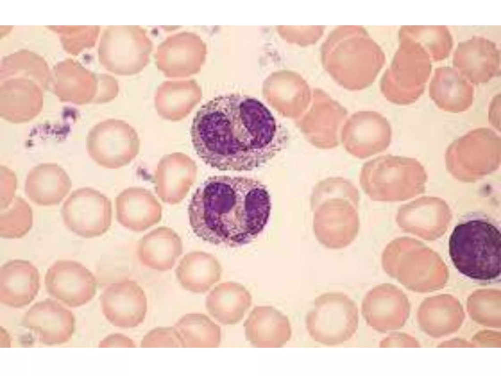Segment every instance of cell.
<instances>
[{
    "label": "cell",
    "instance_id": "cell-1",
    "mask_svg": "<svg viewBox=\"0 0 501 376\" xmlns=\"http://www.w3.org/2000/svg\"><path fill=\"white\" fill-rule=\"evenodd\" d=\"M199 158L221 171H248L284 149L285 127L261 101L238 93L222 94L203 105L190 128Z\"/></svg>",
    "mask_w": 501,
    "mask_h": 376
},
{
    "label": "cell",
    "instance_id": "cell-2",
    "mask_svg": "<svg viewBox=\"0 0 501 376\" xmlns=\"http://www.w3.org/2000/svg\"><path fill=\"white\" fill-rule=\"evenodd\" d=\"M272 201L260 180L241 176L208 177L197 188L188 207L190 225L211 244L235 248L249 243L264 230Z\"/></svg>",
    "mask_w": 501,
    "mask_h": 376
},
{
    "label": "cell",
    "instance_id": "cell-3",
    "mask_svg": "<svg viewBox=\"0 0 501 376\" xmlns=\"http://www.w3.org/2000/svg\"><path fill=\"white\" fill-rule=\"evenodd\" d=\"M359 190L342 177H329L318 182L311 197L313 231L318 241L330 249L349 246L360 229Z\"/></svg>",
    "mask_w": 501,
    "mask_h": 376
},
{
    "label": "cell",
    "instance_id": "cell-4",
    "mask_svg": "<svg viewBox=\"0 0 501 376\" xmlns=\"http://www.w3.org/2000/svg\"><path fill=\"white\" fill-rule=\"evenodd\" d=\"M501 248L500 227L484 215L466 216L455 226L449 241V254L455 268L479 281L500 276Z\"/></svg>",
    "mask_w": 501,
    "mask_h": 376
},
{
    "label": "cell",
    "instance_id": "cell-5",
    "mask_svg": "<svg viewBox=\"0 0 501 376\" xmlns=\"http://www.w3.org/2000/svg\"><path fill=\"white\" fill-rule=\"evenodd\" d=\"M501 140L487 127L473 129L455 140L447 148L448 170L460 178H476L492 173L500 166Z\"/></svg>",
    "mask_w": 501,
    "mask_h": 376
},
{
    "label": "cell",
    "instance_id": "cell-6",
    "mask_svg": "<svg viewBox=\"0 0 501 376\" xmlns=\"http://www.w3.org/2000/svg\"><path fill=\"white\" fill-rule=\"evenodd\" d=\"M307 330L316 342L335 346L349 340L359 323L357 304L342 292H328L317 297L307 314Z\"/></svg>",
    "mask_w": 501,
    "mask_h": 376
},
{
    "label": "cell",
    "instance_id": "cell-7",
    "mask_svg": "<svg viewBox=\"0 0 501 376\" xmlns=\"http://www.w3.org/2000/svg\"><path fill=\"white\" fill-rule=\"evenodd\" d=\"M64 225L76 235L92 238L104 234L112 221L110 200L90 187L73 190L61 209Z\"/></svg>",
    "mask_w": 501,
    "mask_h": 376
},
{
    "label": "cell",
    "instance_id": "cell-8",
    "mask_svg": "<svg viewBox=\"0 0 501 376\" xmlns=\"http://www.w3.org/2000/svg\"><path fill=\"white\" fill-rule=\"evenodd\" d=\"M426 175L424 167L416 159L386 155L364 164L360 183L371 200L383 201L387 199L390 188L403 183L420 181Z\"/></svg>",
    "mask_w": 501,
    "mask_h": 376
},
{
    "label": "cell",
    "instance_id": "cell-9",
    "mask_svg": "<svg viewBox=\"0 0 501 376\" xmlns=\"http://www.w3.org/2000/svg\"><path fill=\"white\" fill-rule=\"evenodd\" d=\"M48 294L71 307L83 306L96 293L97 281L83 264L74 260L61 259L53 263L45 277Z\"/></svg>",
    "mask_w": 501,
    "mask_h": 376
},
{
    "label": "cell",
    "instance_id": "cell-10",
    "mask_svg": "<svg viewBox=\"0 0 501 376\" xmlns=\"http://www.w3.org/2000/svg\"><path fill=\"white\" fill-rule=\"evenodd\" d=\"M391 138L389 122L385 117L377 115H354L345 121L341 132V141L346 151L360 159L386 150Z\"/></svg>",
    "mask_w": 501,
    "mask_h": 376
},
{
    "label": "cell",
    "instance_id": "cell-11",
    "mask_svg": "<svg viewBox=\"0 0 501 376\" xmlns=\"http://www.w3.org/2000/svg\"><path fill=\"white\" fill-rule=\"evenodd\" d=\"M102 312L115 327L134 328L141 324L147 310L146 295L136 282L112 283L100 296Z\"/></svg>",
    "mask_w": 501,
    "mask_h": 376
},
{
    "label": "cell",
    "instance_id": "cell-12",
    "mask_svg": "<svg viewBox=\"0 0 501 376\" xmlns=\"http://www.w3.org/2000/svg\"><path fill=\"white\" fill-rule=\"evenodd\" d=\"M75 323L72 311L50 298L34 304L21 322L23 327L38 335L41 342L49 346L68 342L74 333Z\"/></svg>",
    "mask_w": 501,
    "mask_h": 376
},
{
    "label": "cell",
    "instance_id": "cell-13",
    "mask_svg": "<svg viewBox=\"0 0 501 376\" xmlns=\"http://www.w3.org/2000/svg\"><path fill=\"white\" fill-rule=\"evenodd\" d=\"M40 287L38 269L31 262L14 259L0 268V303L5 306L20 308L30 304Z\"/></svg>",
    "mask_w": 501,
    "mask_h": 376
},
{
    "label": "cell",
    "instance_id": "cell-14",
    "mask_svg": "<svg viewBox=\"0 0 501 376\" xmlns=\"http://www.w3.org/2000/svg\"><path fill=\"white\" fill-rule=\"evenodd\" d=\"M247 340L257 348H280L290 340L287 317L272 306L255 307L244 324Z\"/></svg>",
    "mask_w": 501,
    "mask_h": 376
},
{
    "label": "cell",
    "instance_id": "cell-15",
    "mask_svg": "<svg viewBox=\"0 0 501 376\" xmlns=\"http://www.w3.org/2000/svg\"><path fill=\"white\" fill-rule=\"evenodd\" d=\"M71 180L66 171L53 163H44L32 168L25 181L24 191L34 203L43 206L59 204L69 193Z\"/></svg>",
    "mask_w": 501,
    "mask_h": 376
},
{
    "label": "cell",
    "instance_id": "cell-16",
    "mask_svg": "<svg viewBox=\"0 0 501 376\" xmlns=\"http://www.w3.org/2000/svg\"><path fill=\"white\" fill-rule=\"evenodd\" d=\"M252 304L250 292L234 283L221 284L207 295L205 306L208 313L221 324L239 322Z\"/></svg>",
    "mask_w": 501,
    "mask_h": 376
},
{
    "label": "cell",
    "instance_id": "cell-17",
    "mask_svg": "<svg viewBox=\"0 0 501 376\" xmlns=\"http://www.w3.org/2000/svg\"><path fill=\"white\" fill-rule=\"evenodd\" d=\"M184 348H216L221 342L220 327L206 315L189 313L175 325Z\"/></svg>",
    "mask_w": 501,
    "mask_h": 376
},
{
    "label": "cell",
    "instance_id": "cell-18",
    "mask_svg": "<svg viewBox=\"0 0 501 376\" xmlns=\"http://www.w3.org/2000/svg\"><path fill=\"white\" fill-rule=\"evenodd\" d=\"M5 90L1 93L0 117L15 124L32 120L41 111V94L31 90Z\"/></svg>",
    "mask_w": 501,
    "mask_h": 376
},
{
    "label": "cell",
    "instance_id": "cell-19",
    "mask_svg": "<svg viewBox=\"0 0 501 376\" xmlns=\"http://www.w3.org/2000/svg\"><path fill=\"white\" fill-rule=\"evenodd\" d=\"M33 224L32 209L23 198L15 196L11 203L0 212V235L4 238H19L25 235Z\"/></svg>",
    "mask_w": 501,
    "mask_h": 376
},
{
    "label": "cell",
    "instance_id": "cell-20",
    "mask_svg": "<svg viewBox=\"0 0 501 376\" xmlns=\"http://www.w3.org/2000/svg\"><path fill=\"white\" fill-rule=\"evenodd\" d=\"M177 278L186 290L194 293H204L218 280L214 268L191 259L188 255L180 261L176 270Z\"/></svg>",
    "mask_w": 501,
    "mask_h": 376
},
{
    "label": "cell",
    "instance_id": "cell-21",
    "mask_svg": "<svg viewBox=\"0 0 501 376\" xmlns=\"http://www.w3.org/2000/svg\"><path fill=\"white\" fill-rule=\"evenodd\" d=\"M430 96L441 109L451 113L466 111L473 102V90L463 83L449 82L430 88Z\"/></svg>",
    "mask_w": 501,
    "mask_h": 376
},
{
    "label": "cell",
    "instance_id": "cell-22",
    "mask_svg": "<svg viewBox=\"0 0 501 376\" xmlns=\"http://www.w3.org/2000/svg\"><path fill=\"white\" fill-rule=\"evenodd\" d=\"M141 348H184L182 340L174 327H158L150 330L143 338Z\"/></svg>",
    "mask_w": 501,
    "mask_h": 376
},
{
    "label": "cell",
    "instance_id": "cell-23",
    "mask_svg": "<svg viewBox=\"0 0 501 376\" xmlns=\"http://www.w3.org/2000/svg\"><path fill=\"white\" fill-rule=\"evenodd\" d=\"M1 192L0 209L6 208L12 201L17 187L14 173L5 166L0 168Z\"/></svg>",
    "mask_w": 501,
    "mask_h": 376
},
{
    "label": "cell",
    "instance_id": "cell-24",
    "mask_svg": "<svg viewBox=\"0 0 501 376\" xmlns=\"http://www.w3.org/2000/svg\"><path fill=\"white\" fill-rule=\"evenodd\" d=\"M99 347H126L135 348L136 344L129 337L121 334H112L100 341Z\"/></svg>",
    "mask_w": 501,
    "mask_h": 376
}]
</instances>
